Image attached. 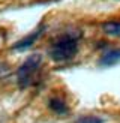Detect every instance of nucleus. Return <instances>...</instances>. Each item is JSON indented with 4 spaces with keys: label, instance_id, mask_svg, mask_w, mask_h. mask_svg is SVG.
Wrapping results in <instances>:
<instances>
[{
    "label": "nucleus",
    "instance_id": "nucleus-5",
    "mask_svg": "<svg viewBox=\"0 0 120 123\" xmlns=\"http://www.w3.org/2000/svg\"><path fill=\"white\" fill-rule=\"evenodd\" d=\"M48 107L51 108V111H54L59 116H65V114L69 113L68 104H66L62 98H57V96H54V98H51V99L48 101Z\"/></svg>",
    "mask_w": 120,
    "mask_h": 123
},
{
    "label": "nucleus",
    "instance_id": "nucleus-1",
    "mask_svg": "<svg viewBox=\"0 0 120 123\" xmlns=\"http://www.w3.org/2000/svg\"><path fill=\"white\" fill-rule=\"evenodd\" d=\"M78 53V36L66 33L54 41L48 50V56L54 62H68Z\"/></svg>",
    "mask_w": 120,
    "mask_h": 123
},
{
    "label": "nucleus",
    "instance_id": "nucleus-6",
    "mask_svg": "<svg viewBox=\"0 0 120 123\" xmlns=\"http://www.w3.org/2000/svg\"><path fill=\"white\" fill-rule=\"evenodd\" d=\"M102 32L113 38H120V21H107L102 24Z\"/></svg>",
    "mask_w": 120,
    "mask_h": 123
},
{
    "label": "nucleus",
    "instance_id": "nucleus-4",
    "mask_svg": "<svg viewBox=\"0 0 120 123\" xmlns=\"http://www.w3.org/2000/svg\"><path fill=\"white\" fill-rule=\"evenodd\" d=\"M120 62V48H114V50L107 51L104 56L99 59V66H104V68H110L114 66Z\"/></svg>",
    "mask_w": 120,
    "mask_h": 123
},
{
    "label": "nucleus",
    "instance_id": "nucleus-2",
    "mask_svg": "<svg viewBox=\"0 0 120 123\" xmlns=\"http://www.w3.org/2000/svg\"><path fill=\"white\" fill-rule=\"evenodd\" d=\"M42 66V54H30L17 69V81L20 87H27L33 83V78Z\"/></svg>",
    "mask_w": 120,
    "mask_h": 123
},
{
    "label": "nucleus",
    "instance_id": "nucleus-7",
    "mask_svg": "<svg viewBox=\"0 0 120 123\" xmlns=\"http://www.w3.org/2000/svg\"><path fill=\"white\" fill-rule=\"evenodd\" d=\"M74 123H104V120L98 116H81Z\"/></svg>",
    "mask_w": 120,
    "mask_h": 123
},
{
    "label": "nucleus",
    "instance_id": "nucleus-3",
    "mask_svg": "<svg viewBox=\"0 0 120 123\" xmlns=\"http://www.w3.org/2000/svg\"><path fill=\"white\" fill-rule=\"evenodd\" d=\"M44 33H45V24H41V26H38L32 33H29V35L24 36V38H21L20 41H17L15 44L12 45V50H17V51H24V50H27V48L32 47Z\"/></svg>",
    "mask_w": 120,
    "mask_h": 123
}]
</instances>
